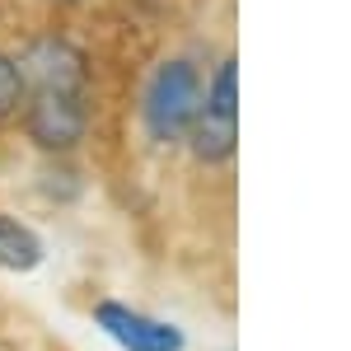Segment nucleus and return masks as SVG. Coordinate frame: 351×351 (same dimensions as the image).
I'll list each match as a JSON object with an SVG mask.
<instances>
[{"mask_svg": "<svg viewBox=\"0 0 351 351\" xmlns=\"http://www.w3.org/2000/svg\"><path fill=\"white\" fill-rule=\"evenodd\" d=\"M24 94H28V84L19 75V66H14V56L0 52V122L24 108Z\"/></svg>", "mask_w": 351, "mask_h": 351, "instance_id": "nucleus-7", "label": "nucleus"}, {"mask_svg": "<svg viewBox=\"0 0 351 351\" xmlns=\"http://www.w3.org/2000/svg\"><path fill=\"white\" fill-rule=\"evenodd\" d=\"M192 155L202 164H225L239 145V71H234V56H225L216 66L211 84L202 89V104L192 117L188 136Z\"/></svg>", "mask_w": 351, "mask_h": 351, "instance_id": "nucleus-1", "label": "nucleus"}, {"mask_svg": "<svg viewBox=\"0 0 351 351\" xmlns=\"http://www.w3.org/2000/svg\"><path fill=\"white\" fill-rule=\"evenodd\" d=\"M24 132L38 150L47 155H66L75 150L89 132V112H84V94H56V89H28L24 94Z\"/></svg>", "mask_w": 351, "mask_h": 351, "instance_id": "nucleus-3", "label": "nucleus"}, {"mask_svg": "<svg viewBox=\"0 0 351 351\" xmlns=\"http://www.w3.org/2000/svg\"><path fill=\"white\" fill-rule=\"evenodd\" d=\"M43 263V239L38 230H28L24 220L0 211V267L5 271H33Z\"/></svg>", "mask_w": 351, "mask_h": 351, "instance_id": "nucleus-6", "label": "nucleus"}, {"mask_svg": "<svg viewBox=\"0 0 351 351\" xmlns=\"http://www.w3.org/2000/svg\"><path fill=\"white\" fill-rule=\"evenodd\" d=\"M94 324L104 328L122 351H183L188 347L183 328L164 324V319H150V314H141L132 304H117V300L94 304Z\"/></svg>", "mask_w": 351, "mask_h": 351, "instance_id": "nucleus-5", "label": "nucleus"}, {"mask_svg": "<svg viewBox=\"0 0 351 351\" xmlns=\"http://www.w3.org/2000/svg\"><path fill=\"white\" fill-rule=\"evenodd\" d=\"M197 104H202V75H197V66L183 61V56L164 61L160 71L150 75L145 104H141V117H145L150 141L178 145V141L188 136L192 117H197Z\"/></svg>", "mask_w": 351, "mask_h": 351, "instance_id": "nucleus-2", "label": "nucleus"}, {"mask_svg": "<svg viewBox=\"0 0 351 351\" xmlns=\"http://www.w3.org/2000/svg\"><path fill=\"white\" fill-rule=\"evenodd\" d=\"M19 75H24L28 89H56V94H84V80H89V66H84V52L66 38H38L28 43L24 56L14 61Z\"/></svg>", "mask_w": 351, "mask_h": 351, "instance_id": "nucleus-4", "label": "nucleus"}]
</instances>
